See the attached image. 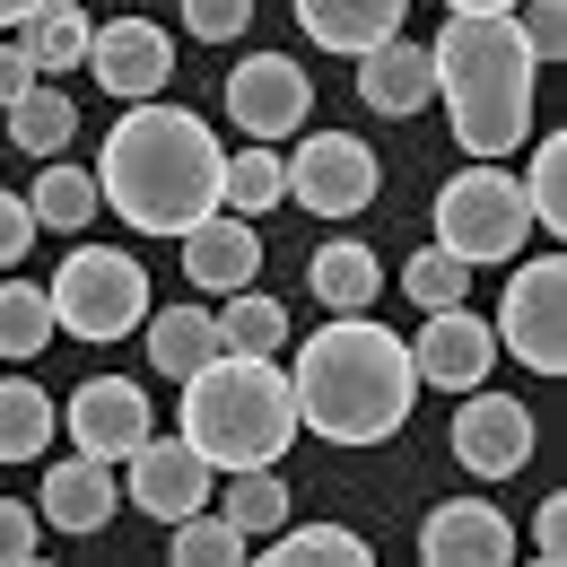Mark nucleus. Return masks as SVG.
Here are the masks:
<instances>
[{
  "label": "nucleus",
  "instance_id": "obj_1",
  "mask_svg": "<svg viewBox=\"0 0 567 567\" xmlns=\"http://www.w3.org/2000/svg\"><path fill=\"white\" fill-rule=\"evenodd\" d=\"M96 202L123 218V227H141V236H184L193 218L218 210V175H227V148L210 141V123L202 114H184V105H166V96H141L105 148H96Z\"/></svg>",
  "mask_w": 567,
  "mask_h": 567
},
{
  "label": "nucleus",
  "instance_id": "obj_2",
  "mask_svg": "<svg viewBox=\"0 0 567 567\" xmlns=\"http://www.w3.org/2000/svg\"><path fill=\"white\" fill-rule=\"evenodd\" d=\"M288 393H297V427H315L323 445H384L420 402V367H411V341L384 332L375 315H332L297 350Z\"/></svg>",
  "mask_w": 567,
  "mask_h": 567
},
{
  "label": "nucleus",
  "instance_id": "obj_3",
  "mask_svg": "<svg viewBox=\"0 0 567 567\" xmlns=\"http://www.w3.org/2000/svg\"><path fill=\"white\" fill-rule=\"evenodd\" d=\"M436 62V96L463 157H506L533 141V79L542 62L524 53L515 18H481V9H445V27L427 35Z\"/></svg>",
  "mask_w": 567,
  "mask_h": 567
},
{
  "label": "nucleus",
  "instance_id": "obj_4",
  "mask_svg": "<svg viewBox=\"0 0 567 567\" xmlns=\"http://www.w3.org/2000/svg\"><path fill=\"white\" fill-rule=\"evenodd\" d=\"M184 436L210 454V472H245V463H280L297 445V393H288L280 358L218 350L184 375Z\"/></svg>",
  "mask_w": 567,
  "mask_h": 567
},
{
  "label": "nucleus",
  "instance_id": "obj_5",
  "mask_svg": "<svg viewBox=\"0 0 567 567\" xmlns=\"http://www.w3.org/2000/svg\"><path fill=\"white\" fill-rule=\"evenodd\" d=\"M44 306H53V332L105 350V341H132L148 323V271L123 245H71V262L53 271Z\"/></svg>",
  "mask_w": 567,
  "mask_h": 567
},
{
  "label": "nucleus",
  "instance_id": "obj_6",
  "mask_svg": "<svg viewBox=\"0 0 567 567\" xmlns=\"http://www.w3.org/2000/svg\"><path fill=\"white\" fill-rule=\"evenodd\" d=\"M533 236V210H524V184L497 166V157H472L454 184H436V245L472 271L489 262H515Z\"/></svg>",
  "mask_w": 567,
  "mask_h": 567
},
{
  "label": "nucleus",
  "instance_id": "obj_7",
  "mask_svg": "<svg viewBox=\"0 0 567 567\" xmlns=\"http://www.w3.org/2000/svg\"><path fill=\"white\" fill-rule=\"evenodd\" d=\"M489 332H497V358H515V367H533V375H567V262L559 254L515 262Z\"/></svg>",
  "mask_w": 567,
  "mask_h": 567
},
{
  "label": "nucleus",
  "instance_id": "obj_8",
  "mask_svg": "<svg viewBox=\"0 0 567 567\" xmlns=\"http://www.w3.org/2000/svg\"><path fill=\"white\" fill-rule=\"evenodd\" d=\"M384 193V166H375V148L350 141V132H306V141L288 148V202L315 218H350L367 210Z\"/></svg>",
  "mask_w": 567,
  "mask_h": 567
},
{
  "label": "nucleus",
  "instance_id": "obj_9",
  "mask_svg": "<svg viewBox=\"0 0 567 567\" xmlns=\"http://www.w3.org/2000/svg\"><path fill=\"white\" fill-rule=\"evenodd\" d=\"M306 114H315V79L306 62H288V53H245L236 71H227V123L245 132V141H297L306 132Z\"/></svg>",
  "mask_w": 567,
  "mask_h": 567
},
{
  "label": "nucleus",
  "instance_id": "obj_10",
  "mask_svg": "<svg viewBox=\"0 0 567 567\" xmlns=\"http://www.w3.org/2000/svg\"><path fill=\"white\" fill-rule=\"evenodd\" d=\"M533 445H542V420L515 393H489V384L463 393V411H454V463L472 481H515L533 463Z\"/></svg>",
  "mask_w": 567,
  "mask_h": 567
},
{
  "label": "nucleus",
  "instance_id": "obj_11",
  "mask_svg": "<svg viewBox=\"0 0 567 567\" xmlns=\"http://www.w3.org/2000/svg\"><path fill=\"white\" fill-rule=\"evenodd\" d=\"M123 497L157 515V524H175V515H193V506H210V454L193 445V436H157L148 427L141 445L123 454Z\"/></svg>",
  "mask_w": 567,
  "mask_h": 567
},
{
  "label": "nucleus",
  "instance_id": "obj_12",
  "mask_svg": "<svg viewBox=\"0 0 567 567\" xmlns=\"http://www.w3.org/2000/svg\"><path fill=\"white\" fill-rule=\"evenodd\" d=\"M79 71H96V87L123 96V105L166 96V79H175V35L148 27V18H105V27L87 35V62H79Z\"/></svg>",
  "mask_w": 567,
  "mask_h": 567
},
{
  "label": "nucleus",
  "instance_id": "obj_13",
  "mask_svg": "<svg viewBox=\"0 0 567 567\" xmlns=\"http://www.w3.org/2000/svg\"><path fill=\"white\" fill-rule=\"evenodd\" d=\"M62 427H71V454L123 463L148 427H157V411H148L141 375H87V384L71 393V411H62Z\"/></svg>",
  "mask_w": 567,
  "mask_h": 567
},
{
  "label": "nucleus",
  "instance_id": "obj_14",
  "mask_svg": "<svg viewBox=\"0 0 567 567\" xmlns=\"http://www.w3.org/2000/svg\"><path fill=\"white\" fill-rule=\"evenodd\" d=\"M489 358H497L489 315H472V306H427V315H420V341H411L420 384H436V393H472V384H489Z\"/></svg>",
  "mask_w": 567,
  "mask_h": 567
},
{
  "label": "nucleus",
  "instance_id": "obj_15",
  "mask_svg": "<svg viewBox=\"0 0 567 567\" xmlns=\"http://www.w3.org/2000/svg\"><path fill=\"white\" fill-rule=\"evenodd\" d=\"M35 515L53 524V533H105L114 515H123V481H114V463H96V454H62V463H44V489H35Z\"/></svg>",
  "mask_w": 567,
  "mask_h": 567
},
{
  "label": "nucleus",
  "instance_id": "obj_16",
  "mask_svg": "<svg viewBox=\"0 0 567 567\" xmlns=\"http://www.w3.org/2000/svg\"><path fill=\"white\" fill-rule=\"evenodd\" d=\"M420 559L427 567H506L515 559V524L497 515V497H445L420 524Z\"/></svg>",
  "mask_w": 567,
  "mask_h": 567
},
{
  "label": "nucleus",
  "instance_id": "obj_17",
  "mask_svg": "<svg viewBox=\"0 0 567 567\" xmlns=\"http://www.w3.org/2000/svg\"><path fill=\"white\" fill-rule=\"evenodd\" d=\"M175 245H184V280L202 288V297L254 288V271H262V227H254V218H236V210L193 218V227H184Z\"/></svg>",
  "mask_w": 567,
  "mask_h": 567
},
{
  "label": "nucleus",
  "instance_id": "obj_18",
  "mask_svg": "<svg viewBox=\"0 0 567 567\" xmlns=\"http://www.w3.org/2000/svg\"><path fill=\"white\" fill-rule=\"evenodd\" d=\"M358 96H367V114H384V123H411L420 105H436V62H427V44L420 35L367 44V53H358Z\"/></svg>",
  "mask_w": 567,
  "mask_h": 567
},
{
  "label": "nucleus",
  "instance_id": "obj_19",
  "mask_svg": "<svg viewBox=\"0 0 567 567\" xmlns=\"http://www.w3.org/2000/svg\"><path fill=\"white\" fill-rule=\"evenodd\" d=\"M402 18H411V0H297V27L323 44V53H367V44H384V35H402Z\"/></svg>",
  "mask_w": 567,
  "mask_h": 567
},
{
  "label": "nucleus",
  "instance_id": "obj_20",
  "mask_svg": "<svg viewBox=\"0 0 567 567\" xmlns=\"http://www.w3.org/2000/svg\"><path fill=\"white\" fill-rule=\"evenodd\" d=\"M141 341H148V367L157 375H193L202 358H218L227 341H218V315H210V297H193V306H148V323H141Z\"/></svg>",
  "mask_w": 567,
  "mask_h": 567
},
{
  "label": "nucleus",
  "instance_id": "obj_21",
  "mask_svg": "<svg viewBox=\"0 0 567 567\" xmlns=\"http://www.w3.org/2000/svg\"><path fill=\"white\" fill-rule=\"evenodd\" d=\"M306 288H315L332 315H367V306H375V288H384V262H375L358 236H332V245H315Z\"/></svg>",
  "mask_w": 567,
  "mask_h": 567
},
{
  "label": "nucleus",
  "instance_id": "obj_22",
  "mask_svg": "<svg viewBox=\"0 0 567 567\" xmlns=\"http://www.w3.org/2000/svg\"><path fill=\"white\" fill-rule=\"evenodd\" d=\"M53 427H62V402L35 375H9L0 384V463H44Z\"/></svg>",
  "mask_w": 567,
  "mask_h": 567
},
{
  "label": "nucleus",
  "instance_id": "obj_23",
  "mask_svg": "<svg viewBox=\"0 0 567 567\" xmlns=\"http://www.w3.org/2000/svg\"><path fill=\"white\" fill-rule=\"evenodd\" d=\"M0 114H9V148H27L35 166H44V157H62V148L79 141V105L62 96V87H44V79H35L18 105H0Z\"/></svg>",
  "mask_w": 567,
  "mask_h": 567
},
{
  "label": "nucleus",
  "instance_id": "obj_24",
  "mask_svg": "<svg viewBox=\"0 0 567 567\" xmlns=\"http://www.w3.org/2000/svg\"><path fill=\"white\" fill-rule=\"evenodd\" d=\"M27 210H35V227H62V236H79L87 218H105V202H96V175H87V166H71V157H44V175H35V193H27Z\"/></svg>",
  "mask_w": 567,
  "mask_h": 567
},
{
  "label": "nucleus",
  "instance_id": "obj_25",
  "mask_svg": "<svg viewBox=\"0 0 567 567\" xmlns=\"http://www.w3.org/2000/svg\"><path fill=\"white\" fill-rule=\"evenodd\" d=\"M280 193H288V157L271 141L236 148V157H227V175H218V210H236V218L280 210Z\"/></svg>",
  "mask_w": 567,
  "mask_h": 567
},
{
  "label": "nucleus",
  "instance_id": "obj_26",
  "mask_svg": "<svg viewBox=\"0 0 567 567\" xmlns=\"http://www.w3.org/2000/svg\"><path fill=\"white\" fill-rule=\"evenodd\" d=\"M218 515H227L245 542H254V533H280V524H288V481H280V463H245V472H227Z\"/></svg>",
  "mask_w": 567,
  "mask_h": 567
},
{
  "label": "nucleus",
  "instance_id": "obj_27",
  "mask_svg": "<svg viewBox=\"0 0 567 567\" xmlns=\"http://www.w3.org/2000/svg\"><path fill=\"white\" fill-rule=\"evenodd\" d=\"M218 341L245 358H280L288 350V306L280 297H262V288H227V306H218Z\"/></svg>",
  "mask_w": 567,
  "mask_h": 567
},
{
  "label": "nucleus",
  "instance_id": "obj_28",
  "mask_svg": "<svg viewBox=\"0 0 567 567\" xmlns=\"http://www.w3.org/2000/svg\"><path fill=\"white\" fill-rule=\"evenodd\" d=\"M271 542V567H367V533L350 524H280V533H262Z\"/></svg>",
  "mask_w": 567,
  "mask_h": 567
},
{
  "label": "nucleus",
  "instance_id": "obj_29",
  "mask_svg": "<svg viewBox=\"0 0 567 567\" xmlns=\"http://www.w3.org/2000/svg\"><path fill=\"white\" fill-rule=\"evenodd\" d=\"M87 35H96V27H87L79 0H44V9L18 27V44L35 53V71H79V62H87Z\"/></svg>",
  "mask_w": 567,
  "mask_h": 567
},
{
  "label": "nucleus",
  "instance_id": "obj_30",
  "mask_svg": "<svg viewBox=\"0 0 567 567\" xmlns=\"http://www.w3.org/2000/svg\"><path fill=\"white\" fill-rule=\"evenodd\" d=\"M533 157H524V210H533V227H550V236H567V132H542V141H524Z\"/></svg>",
  "mask_w": 567,
  "mask_h": 567
},
{
  "label": "nucleus",
  "instance_id": "obj_31",
  "mask_svg": "<svg viewBox=\"0 0 567 567\" xmlns=\"http://www.w3.org/2000/svg\"><path fill=\"white\" fill-rule=\"evenodd\" d=\"M166 559L175 567H245V533L227 515H210V506H193V515L166 524Z\"/></svg>",
  "mask_w": 567,
  "mask_h": 567
},
{
  "label": "nucleus",
  "instance_id": "obj_32",
  "mask_svg": "<svg viewBox=\"0 0 567 567\" xmlns=\"http://www.w3.org/2000/svg\"><path fill=\"white\" fill-rule=\"evenodd\" d=\"M53 341V306L35 280H0V358H44Z\"/></svg>",
  "mask_w": 567,
  "mask_h": 567
},
{
  "label": "nucleus",
  "instance_id": "obj_33",
  "mask_svg": "<svg viewBox=\"0 0 567 567\" xmlns=\"http://www.w3.org/2000/svg\"><path fill=\"white\" fill-rule=\"evenodd\" d=\"M463 288H472V262H454V254H445V245H427V254H411V262H402V297H411V306H463Z\"/></svg>",
  "mask_w": 567,
  "mask_h": 567
},
{
  "label": "nucleus",
  "instance_id": "obj_34",
  "mask_svg": "<svg viewBox=\"0 0 567 567\" xmlns=\"http://www.w3.org/2000/svg\"><path fill=\"white\" fill-rule=\"evenodd\" d=\"M506 18H515L524 53H533L542 71H550V62H567V0H515Z\"/></svg>",
  "mask_w": 567,
  "mask_h": 567
},
{
  "label": "nucleus",
  "instance_id": "obj_35",
  "mask_svg": "<svg viewBox=\"0 0 567 567\" xmlns=\"http://www.w3.org/2000/svg\"><path fill=\"white\" fill-rule=\"evenodd\" d=\"M184 27H193L202 44H236V35L254 27V0H184Z\"/></svg>",
  "mask_w": 567,
  "mask_h": 567
},
{
  "label": "nucleus",
  "instance_id": "obj_36",
  "mask_svg": "<svg viewBox=\"0 0 567 567\" xmlns=\"http://www.w3.org/2000/svg\"><path fill=\"white\" fill-rule=\"evenodd\" d=\"M35 542H44V515L18 506V497H0V567H27V559H35Z\"/></svg>",
  "mask_w": 567,
  "mask_h": 567
},
{
  "label": "nucleus",
  "instance_id": "obj_37",
  "mask_svg": "<svg viewBox=\"0 0 567 567\" xmlns=\"http://www.w3.org/2000/svg\"><path fill=\"white\" fill-rule=\"evenodd\" d=\"M27 245H35V210H27V193H9V184H0V271H18V262H27Z\"/></svg>",
  "mask_w": 567,
  "mask_h": 567
},
{
  "label": "nucleus",
  "instance_id": "obj_38",
  "mask_svg": "<svg viewBox=\"0 0 567 567\" xmlns=\"http://www.w3.org/2000/svg\"><path fill=\"white\" fill-rule=\"evenodd\" d=\"M533 550H542L550 567L567 559V497H559V489H550L542 506H533Z\"/></svg>",
  "mask_w": 567,
  "mask_h": 567
},
{
  "label": "nucleus",
  "instance_id": "obj_39",
  "mask_svg": "<svg viewBox=\"0 0 567 567\" xmlns=\"http://www.w3.org/2000/svg\"><path fill=\"white\" fill-rule=\"evenodd\" d=\"M27 87H35V53H27L18 35H0V105H18Z\"/></svg>",
  "mask_w": 567,
  "mask_h": 567
},
{
  "label": "nucleus",
  "instance_id": "obj_40",
  "mask_svg": "<svg viewBox=\"0 0 567 567\" xmlns=\"http://www.w3.org/2000/svg\"><path fill=\"white\" fill-rule=\"evenodd\" d=\"M35 9H44V0H0V35H18V27L35 18Z\"/></svg>",
  "mask_w": 567,
  "mask_h": 567
},
{
  "label": "nucleus",
  "instance_id": "obj_41",
  "mask_svg": "<svg viewBox=\"0 0 567 567\" xmlns=\"http://www.w3.org/2000/svg\"><path fill=\"white\" fill-rule=\"evenodd\" d=\"M445 9H481V18H506L515 0H445Z\"/></svg>",
  "mask_w": 567,
  "mask_h": 567
}]
</instances>
